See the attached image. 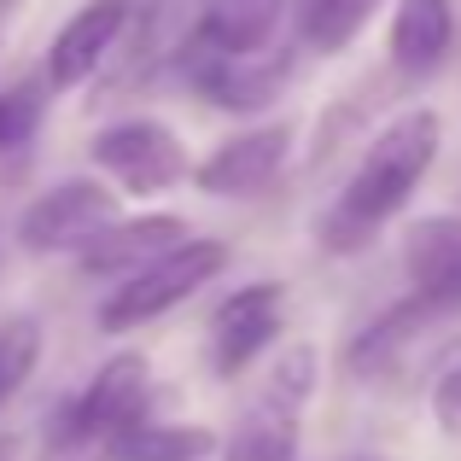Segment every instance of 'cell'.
Returning <instances> with one entry per match:
<instances>
[{"mask_svg":"<svg viewBox=\"0 0 461 461\" xmlns=\"http://www.w3.org/2000/svg\"><path fill=\"white\" fill-rule=\"evenodd\" d=\"M438 152H444V117L432 112V105H409V112H397L392 123L362 147L350 181L339 187V199L315 216V240H321V251H339V258L362 251L420 193V181L432 176Z\"/></svg>","mask_w":461,"mask_h":461,"instance_id":"obj_1","label":"cell"},{"mask_svg":"<svg viewBox=\"0 0 461 461\" xmlns=\"http://www.w3.org/2000/svg\"><path fill=\"white\" fill-rule=\"evenodd\" d=\"M228 269V246L222 240H181L176 251L152 258L147 269L123 275L112 286V298L100 304V333H135V327L169 315L176 304H187L199 286H211Z\"/></svg>","mask_w":461,"mask_h":461,"instance_id":"obj_2","label":"cell"},{"mask_svg":"<svg viewBox=\"0 0 461 461\" xmlns=\"http://www.w3.org/2000/svg\"><path fill=\"white\" fill-rule=\"evenodd\" d=\"M181 82L199 100H211L216 112H263L281 100V88L293 82V47H263V53H216L211 41L187 30V41L176 47Z\"/></svg>","mask_w":461,"mask_h":461,"instance_id":"obj_3","label":"cell"},{"mask_svg":"<svg viewBox=\"0 0 461 461\" xmlns=\"http://www.w3.org/2000/svg\"><path fill=\"white\" fill-rule=\"evenodd\" d=\"M88 158L117 193H140V199L181 187L199 169V164H187V147H181V135L164 117H117V123H105L94 135Z\"/></svg>","mask_w":461,"mask_h":461,"instance_id":"obj_4","label":"cell"},{"mask_svg":"<svg viewBox=\"0 0 461 461\" xmlns=\"http://www.w3.org/2000/svg\"><path fill=\"white\" fill-rule=\"evenodd\" d=\"M147 385H152L147 357H135V350L112 357L88 380V392H82L77 403L59 409V420H53V450L65 456V450H88V444H112L123 427H135V420L147 415Z\"/></svg>","mask_w":461,"mask_h":461,"instance_id":"obj_5","label":"cell"},{"mask_svg":"<svg viewBox=\"0 0 461 461\" xmlns=\"http://www.w3.org/2000/svg\"><path fill=\"white\" fill-rule=\"evenodd\" d=\"M117 193L100 176H70L53 181L47 193H35L18 216V246L30 258H53V251H82L94 234L117 222Z\"/></svg>","mask_w":461,"mask_h":461,"instance_id":"obj_6","label":"cell"},{"mask_svg":"<svg viewBox=\"0 0 461 461\" xmlns=\"http://www.w3.org/2000/svg\"><path fill=\"white\" fill-rule=\"evenodd\" d=\"M293 140H298V123H293V117L246 129V135L222 140V147L193 169V187L211 193V199H258V193H269V181L286 169Z\"/></svg>","mask_w":461,"mask_h":461,"instance_id":"obj_7","label":"cell"},{"mask_svg":"<svg viewBox=\"0 0 461 461\" xmlns=\"http://www.w3.org/2000/svg\"><path fill=\"white\" fill-rule=\"evenodd\" d=\"M281 315H286V286L281 281L234 286V293L216 304V315H211V368L222 374V380L246 374L251 362L275 345Z\"/></svg>","mask_w":461,"mask_h":461,"instance_id":"obj_8","label":"cell"},{"mask_svg":"<svg viewBox=\"0 0 461 461\" xmlns=\"http://www.w3.org/2000/svg\"><path fill=\"white\" fill-rule=\"evenodd\" d=\"M129 23H135V0H88L82 12H70V23L47 47V77L41 82L53 94H70L82 82H94L105 70V59L117 53Z\"/></svg>","mask_w":461,"mask_h":461,"instance_id":"obj_9","label":"cell"},{"mask_svg":"<svg viewBox=\"0 0 461 461\" xmlns=\"http://www.w3.org/2000/svg\"><path fill=\"white\" fill-rule=\"evenodd\" d=\"M181 240H193V228L181 222V216H169V211H147V216H117L105 234H94L88 246L77 251V263H82V275H135V269H147L152 258H164V251H176Z\"/></svg>","mask_w":461,"mask_h":461,"instance_id":"obj_10","label":"cell"},{"mask_svg":"<svg viewBox=\"0 0 461 461\" xmlns=\"http://www.w3.org/2000/svg\"><path fill=\"white\" fill-rule=\"evenodd\" d=\"M403 275L438 315L461 310V216H420L403 234Z\"/></svg>","mask_w":461,"mask_h":461,"instance_id":"obj_11","label":"cell"},{"mask_svg":"<svg viewBox=\"0 0 461 461\" xmlns=\"http://www.w3.org/2000/svg\"><path fill=\"white\" fill-rule=\"evenodd\" d=\"M456 47V6L450 0H397L392 6V30H385V53L392 70L409 82L432 77Z\"/></svg>","mask_w":461,"mask_h":461,"instance_id":"obj_12","label":"cell"},{"mask_svg":"<svg viewBox=\"0 0 461 461\" xmlns=\"http://www.w3.org/2000/svg\"><path fill=\"white\" fill-rule=\"evenodd\" d=\"M427 321H438V310L427 304V298H415L409 293L403 304H392L385 315H374L368 327H362L357 339H350V350H345V368L357 374V380H374V374H385L397 357H403L409 345H415V333Z\"/></svg>","mask_w":461,"mask_h":461,"instance_id":"obj_13","label":"cell"},{"mask_svg":"<svg viewBox=\"0 0 461 461\" xmlns=\"http://www.w3.org/2000/svg\"><path fill=\"white\" fill-rule=\"evenodd\" d=\"M275 30H281V0H211L193 23V35L216 53H263L275 47Z\"/></svg>","mask_w":461,"mask_h":461,"instance_id":"obj_14","label":"cell"},{"mask_svg":"<svg viewBox=\"0 0 461 461\" xmlns=\"http://www.w3.org/2000/svg\"><path fill=\"white\" fill-rule=\"evenodd\" d=\"M211 427H164V420H147L140 415L135 427H123L112 444H105V461H204L216 456Z\"/></svg>","mask_w":461,"mask_h":461,"instance_id":"obj_15","label":"cell"},{"mask_svg":"<svg viewBox=\"0 0 461 461\" xmlns=\"http://www.w3.org/2000/svg\"><path fill=\"white\" fill-rule=\"evenodd\" d=\"M380 6L385 0H304V6H298V41H304L310 53L333 59L368 30Z\"/></svg>","mask_w":461,"mask_h":461,"instance_id":"obj_16","label":"cell"},{"mask_svg":"<svg viewBox=\"0 0 461 461\" xmlns=\"http://www.w3.org/2000/svg\"><path fill=\"white\" fill-rule=\"evenodd\" d=\"M310 392H315V350L310 345H293V350H281V362H275L269 380H263L258 415L298 420V415H304V403H310Z\"/></svg>","mask_w":461,"mask_h":461,"instance_id":"obj_17","label":"cell"},{"mask_svg":"<svg viewBox=\"0 0 461 461\" xmlns=\"http://www.w3.org/2000/svg\"><path fill=\"white\" fill-rule=\"evenodd\" d=\"M35 362H41V321L35 315H6L0 321V403L30 385Z\"/></svg>","mask_w":461,"mask_h":461,"instance_id":"obj_18","label":"cell"},{"mask_svg":"<svg viewBox=\"0 0 461 461\" xmlns=\"http://www.w3.org/2000/svg\"><path fill=\"white\" fill-rule=\"evenodd\" d=\"M298 456V420H281V415H258L234 432V444L222 450V461H293Z\"/></svg>","mask_w":461,"mask_h":461,"instance_id":"obj_19","label":"cell"},{"mask_svg":"<svg viewBox=\"0 0 461 461\" xmlns=\"http://www.w3.org/2000/svg\"><path fill=\"white\" fill-rule=\"evenodd\" d=\"M47 88V82H41ZM41 88H6L0 94V152L23 147V140L35 135V123H41Z\"/></svg>","mask_w":461,"mask_h":461,"instance_id":"obj_20","label":"cell"},{"mask_svg":"<svg viewBox=\"0 0 461 461\" xmlns=\"http://www.w3.org/2000/svg\"><path fill=\"white\" fill-rule=\"evenodd\" d=\"M432 415H438V427L450 432V438H461V362H450V368L438 374V385H432Z\"/></svg>","mask_w":461,"mask_h":461,"instance_id":"obj_21","label":"cell"},{"mask_svg":"<svg viewBox=\"0 0 461 461\" xmlns=\"http://www.w3.org/2000/svg\"><path fill=\"white\" fill-rule=\"evenodd\" d=\"M12 450H18V444H12V438H0V461H12Z\"/></svg>","mask_w":461,"mask_h":461,"instance_id":"obj_22","label":"cell"}]
</instances>
